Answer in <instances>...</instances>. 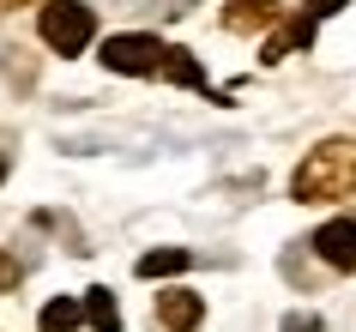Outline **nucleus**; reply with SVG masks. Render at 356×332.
I'll return each mask as SVG.
<instances>
[{
  "label": "nucleus",
  "mask_w": 356,
  "mask_h": 332,
  "mask_svg": "<svg viewBox=\"0 0 356 332\" xmlns=\"http://www.w3.org/2000/svg\"><path fill=\"white\" fill-rule=\"evenodd\" d=\"M302 205H320V200H350L356 193V139H326V145L308 151V164L296 169L290 182Z\"/></svg>",
  "instance_id": "f257e3e1"
},
{
  "label": "nucleus",
  "mask_w": 356,
  "mask_h": 332,
  "mask_svg": "<svg viewBox=\"0 0 356 332\" xmlns=\"http://www.w3.org/2000/svg\"><path fill=\"white\" fill-rule=\"evenodd\" d=\"M169 42L145 37V31H121V37L103 42V67L109 73H145V79H169Z\"/></svg>",
  "instance_id": "f03ea898"
},
{
  "label": "nucleus",
  "mask_w": 356,
  "mask_h": 332,
  "mask_svg": "<svg viewBox=\"0 0 356 332\" xmlns=\"http://www.w3.org/2000/svg\"><path fill=\"white\" fill-rule=\"evenodd\" d=\"M37 31H42V42H49L55 55H79V49L91 42V31H97V13L85 0H55V6H42Z\"/></svg>",
  "instance_id": "7ed1b4c3"
},
{
  "label": "nucleus",
  "mask_w": 356,
  "mask_h": 332,
  "mask_svg": "<svg viewBox=\"0 0 356 332\" xmlns=\"http://www.w3.org/2000/svg\"><path fill=\"white\" fill-rule=\"evenodd\" d=\"M314 254L332 272H356V218H332L314 230Z\"/></svg>",
  "instance_id": "20e7f679"
},
{
  "label": "nucleus",
  "mask_w": 356,
  "mask_h": 332,
  "mask_svg": "<svg viewBox=\"0 0 356 332\" xmlns=\"http://www.w3.org/2000/svg\"><path fill=\"white\" fill-rule=\"evenodd\" d=\"M157 314H163L169 332H193L206 308H200V296H193V290H163V296H157Z\"/></svg>",
  "instance_id": "39448f33"
},
{
  "label": "nucleus",
  "mask_w": 356,
  "mask_h": 332,
  "mask_svg": "<svg viewBox=\"0 0 356 332\" xmlns=\"http://www.w3.org/2000/svg\"><path fill=\"white\" fill-rule=\"evenodd\" d=\"M272 19H278V0H236L224 13L229 31H260V24H272Z\"/></svg>",
  "instance_id": "423d86ee"
},
{
  "label": "nucleus",
  "mask_w": 356,
  "mask_h": 332,
  "mask_svg": "<svg viewBox=\"0 0 356 332\" xmlns=\"http://www.w3.org/2000/svg\"><path fill=\"white\" fill-rule=\"evenodd\" d=\"M193 254L188 248H151V254H139V278H169V272H188Z\"/></svg>",
  "instance_id": "0eeeda50"
},
{
  "label": "nucleus",
  "mask_w": 356,
  "mask_h": 332,
  "mask_svg": "<svg viewBox=\"0 0 356 332\" xmlns=\"http://www.w3.org/2000/svg\"><path fill=\"white\" fill-rule=\"evenodd\" d=\"M79 308H85V320H91L97 332H121V314H115V296L109 290H91Z\"/></svg>",
  "instance_id": "6e6552de"
},
{
  "label": "nucleus",
  "mask_w": 356,
  "mask_h": 332,
  "mask_svg": "<svg viewBox=\"0 0 356 332\" xmlns=\"http://www.w3.org/2000/svg\"><path fill=\"white\" fill-rule=\"evenodd\" d=\"M79 320H85V308H79L73 296H55V302L42 308V332H73Z\"/></svg>",
  "instance_id": "1a4fd4ad"
},
{
  "label": "nucleus",
  "mask_w": 356,
  "mask_h": 332,
  "mask_svg": "<svg viewBox=\"0 0 356 332\" xmlns=\"http://www.w3.org/2000/svg\"><path fill=\"white\" fill-rule=\"evenodd\" d=\"M284 332H320V320H314V314H290V320H284Z\"/></svg>",
  "instance_id": "9d476101"
},
{
  "label": "nucleus",
  "mask_w": 356,
  "mask_h": 332,
  "mask_svg": "<svg viewBox=\"0 0 356 332\" xmlns=\"http://www.w3.org/2000/svg\"><path fill=\"white\" fill-rule=\"evenodd\" d=\"M0 182H6V157H0Z\"/></svg>",
  "instance_id": "9b49d317"
},
{
  "label": "nucleus",
  "mask_w": 356,
  "mask_h": 332,
  "mask_svg": "<svg viewBox=\"0 0 356 332\" xmlns=\"http://www.w3.org/2000/svg\"><path fill=\"white\" fill-rule=\"evenodd\" d=\"M0 6H24V0H0Z\"/></svg>",
  "instance_id": "f8f14e48"
}]
</instances>
